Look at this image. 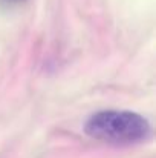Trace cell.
Segmentation results:
<instances>
[{
	"label": "cell",
	"instance_id": "1",
	"mask_svg": "<svg viewBox=\"0 0 156 158\" xmlns=\"http://www.w3.org/2000/svg\"><path fill=\"white\" fill-rule=\"evenodd\" d=\"M84 134L94 140L116 146L139 144L152 137L147 118L132 110H100L84 123Z\"/></svg>",
	"mask_w": 156,
	"mask_h": 158
}]
</instances>
